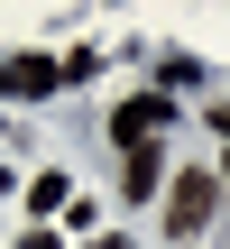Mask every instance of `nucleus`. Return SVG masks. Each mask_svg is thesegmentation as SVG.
Listing matches in <instances>:
<instances>
[{
    "label": "nucleus",
    "instance_id": "f257e3e1",
    "mask_svg": "<svg viewBox=\"0 0 230 249\" xmlns=\"http://www.w3.org/2000/svg\"><path fill=\"white\" fill-rule=\"evenodd\" d=\"M212 213H221V176H203V166H184V176L166 185V231H175V240H194V231H203Z\"/></svg>",
    "mask_w": 230,
    "mask_h": 249
},
{
    "label": "nucleus",
    "instance_id": "f03ea898",
    "mask_svg": "<svg viewBox=\"0 0 230 249\" xmlns=\"http://www.w3.org/2000/svg\"><path fill=\"white\" fill-rule=\"evenodd\" d=\"M166 129H175V102H166V92H129V102L111 111V139H120L129 157H138V148H157Z\"/></svg>",
    "mask_w": 230,
    "mask_h": 249
},
{
    "label": "nucleus",
    "instance_id": "7ed1b4c3",
    "mask_svg": "<svg viewBox=\"0 0 230 249\" xmlns=\"http://www.w3.org/2000/svg\"><path fill=\"white\" fill-rule=\"evenodd\" d=\"M55 83H65L55 55H0V92H9V102H46Z\"/></svg>",
    "mask_w": 230,
    "mask_h": 249
},
{
    "label": "nucleus",
    "instance_id": "20e7f679",
    "mask_svg": "<svg viewBox=\"0 0 230 249\" xmlns=\"http://www.w3.org/2000/svg\"><path fill=\"white\" fill-rule=\"evenodd\" d=\"M120 185H129V194H157V185H166V166H157V148H138V157H129V176H120Z\"/></svg>",
    "mask_w": 230,
    "mask_h": 249
},
{
    "label": "nucleus",
    "instance_id": "39448f33",
    "mask_svg": "<svg viewBox=\"0 0 230 249\" xmlns=\"http://www.w3.org/2000/svg\"><path fill=\"white\" fill-rule=\"evenodd\" d=\"M65 203H74L65 176H37V185H28V213H65Z\"/></svg>",
    "mask_w": 230,
    "mask_h": 249
},
{
    "label": "nucleus",
    "instance_id": "423d86ee",
    "mask_svg": "<svg viewBox=\"0 0 230 249\" xmlns=\"http://www.w3.org/2000/svg\"><path fill=\"white\" fill-rule=\"evenodd\" d=\"M157 74H166V102H175V83H203V55H157Z\"/></svg>",
    "mask_w": 230,
    "mask_h": 249
}]
</instances>
